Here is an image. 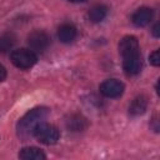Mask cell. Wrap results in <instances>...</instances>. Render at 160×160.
I'll return each instance as SVG.
<instances>
[{
	"label": "cell",
	"instance_id": "cell-1",
	"mask_svg": "<svg viewBox=\"0 0 160 160\" xmlns=\"http://www.w3.org/2000/svg\"><path fill=\"white\" fill-rule=\"evenodd\" d=\"M49 114V109L44 106L34 108L29 110L18 122L16 125V131L19 138L21 139H28L30 136H34V130L35 128L45 120V118Z\"/></svg>",
	"mask_w": 160,
	"mask_h": 160
},
{
	"label": "cell",
	"instance_id": "cell-2",
	"mask_svg": "<svg viewBox=\"0 0 160 160\" xmlns=\"http://www.w3.org/2000/svg\"><path fill=\"white\" fill-rule=\"evenodd\" d=\"M34 136L45 145H54L58 142L59 138H60V132L58 130L56 126L48 124V122H40L35 130H34Z\"/></svg>",
	"mask_w": 160,
	"mask_h": 160
},
{
	"label": "cell",
	"instance_id": "cell-3",
	"mask_svg": "<svg viewBox=\"0 0 160 160\" xmlns=\"http://www.w3.org/2000/svg\"><path fill=\"white\" fill-rule=\"evenodd\" d=\"M11 62L19 68V69H30L32 68L36 61H38V56L36 54L30 50V49H18V50H14L11 52Z\"/></svg>",
	"mask_w": 160,
	"mask_h": 160
},
{
	"label": "cell",
	"instance_id": "cell-4",
	"mask_svg": "<svg viewBox=\"0 0 160 160\" xmlns=\"http://www.w3.org/2000/svg\"><path fill=\"white\" fill-rule=\"evenodd\" d=\"M28 44L34 52H42L50 44L49 35L42 30H34L28 36Z\"/></svg>",
	"mask_w": 160,
	"mask_h": 160
},
{
	"label": "cell",
	"instance_id": "cell-5",
	"mask_svg": "<svg viewBox=\"0 0 160 160\" xmlns=\"http://www.w3.org/2000/svg\"><path fill=\"white\" fill-rule=\"evenodd\" d=\"M99 90L105 98H119L124 92V84L116 79H108L100 84Z\"/></svg>",
	"mask_w": 160,
	"mask_h": 160
},
{
	"label": "cell",
	"instance_id": "cell-6",
	"mask_svg": "<svg viewBox=\"0 0 160 160\" xmlns=\"http://www.w3.org/2000/svg\"><path fill=\"white\" fill-rule=\"evenodd\" d=\"M119 51H120L122 58L140 54V46H139L138 39L132 35L124 36L119 42Z\"/></svg>",
	"mask_w": 160,
	"mask_h": 160
},
{
	"label": "cell",
	"instance_id": "cell-7",
	"mask_svg": "<svg viewBox=\"0 0 160 160\" xmlns=\"http://www.w3.org/2000/svg\"><path fill=\"white\" fill-rule=\"evenodd\" d=\"M154 18V11L152 9L150 8H140L138 9L134 14H132V18H131V21L134 25L136 26H146Z\"/></svg>",
	"mask_w": 160,
	"mask_h": 160
},
{
	"label": "cell",
	"instance_id": "cell-8",
	"mask_svg": "<svg viewBox=\"0 0 160 160\" xmlns=\"http://www.w3.org/2000/svg\"><path fill=\"white\" fill-rule=\"evenodd\" d=\"M124 61H122V66H124V70L128 75H136L141 71V68H142V60H141V56L140 54L138 55H132V56H128V58H122Z\"/></svg>",
	"mask_w": 160,
	"mask_h": 160
},
{
	"label": "cell",
	"instance_id": "cell-9",
	"mask_svg": "<svg viewBox=\"0 0 160 160\" xmlns=\"http://www.w3.org/2000/svg\"><path fill=\"white\" fill-rule=\"evenodd\" d=\"M76 35H78V30L72 24L66 22V24L60 25L58 29V38L64 44H69V42L74 41Z\"/></svg>",
	"mask_w": 160,
	"mask_h": 160
},
{
	"label": "cell",
	"instance_id": "cell-10",
	"mask_svg": "<svg viewBox=\"0 0 160 160\" xmlns=\"http://www.w3.org/2000/svg\"><path fill=\"white\" fill-rule=\"evenodd\" d=\"M66 128L70 131H82L88 128V121L81 114H71L66 120Z\"/></svg>",
	"mask_w": 160,
	"mask_h": 160
},
{
	"label": "cell",
	"instance_id": "cell-11",
	"mask_svg": "<svg viewBox=\"0 0 160 160\" xmlns=\"http://www.w3.org/2000/svg\"><path fill=\"white\" fill-rule=\"evenodd\" d=\"M19 158L21 160H45L46 156L45 154L35 146H28L20 150L19 152Z\"/></svg>",
	"mask_w": 160,
	"mask_h": 160
},
{
	"label": "cell",
	"instance_id": "cell-12",
	"mask_svg": "<svg viewBox=\"0 0 160 160\" xmlns=\"http://www.w3.org/2000/svg\"><path fill=\"white\" fill-rule=\"evenodd\" d=\"M148 108V98L145 95H139L136 96L132 102L130 104L129 106V112L132 115V116H138V115H141L145 112Z\"/></svg>",
	"mask_w": 160,
	"mask_h": 160
},
{
	"label": "cell",
	"instance_id": "cell-13",
	"mask_svg": "<svg viewBox=\"0 0 160 160\" xmlns=\"http://www.w3.org/2000/svg\"><path fill=\"white\" fill-rule=\"evenodd\" d=\"M106 14H108V8L105 5H102V4H98V5H94L89 10L88 16H89L90 21H92V22H100V21H102L105 19Z\"/></svg>",
	"mask_w": 160,
	"mask_h": 160
},
{
	"label": "cell",
	"instance_id": "cell-14",
	"mask_svg": "<svg viewBox=\"0 0 160 160\" xmlns=\"http://www.w3.org/2000/svg\"><path fill=\"white\" fill-rule=\"evenodd\" d=\"M16 38L12 32H4L0 35V52H8L15 44Z\"/></svg>",
	"mask_w": 160,
	"mask_h": 160
},
{
	"label": "cell",
	"instance_id": "cell-15",
	"mask_svg": "<svg viewBox=\"0 0 160 160\" xmlns=\"http://www.w3.org/2000/svg\"><path fill=\"white\" fill-rule=\"evenodd\" d=\"M149 61H150V64L154 65V66H159V65H160V55H159V50H155L154 52L150 54V56H149Z\"/></svg>",
	"mask_w": 160,
	"mask_h": 160
},
{
	"label": "cell",
	"instance_id": "cell-16",
	"mask_svg": "<svg viewBox=\"0 0 160 160\" xmlns=\"http://www.w3.org/2000/svg\"><path fill=\"white\" fill-rule=\"evenodd\" d=\"M5 78H6V69L2 65H0V82L4 81Z\"/></svg>",
	"mask_w": 160,
	"mask_h": 160
},
{
	"label": "cell",
	"instance_id": "cell-17",
	"mask_svg": "<svg viewBox=\"0 0 160 160\" xmlns=\"http://www.w3.org/2000/svg\"><path fill=\"white\" fill-rule=\"evenodd\" d=\"M152 35H154L155 38H159V35H160V31H159V24H155V26L152 28Z\"/></svg>",
	"mask_w": 160,
	"mask_h": 160
},
{
	"label": "cell",
	"instance_id": "cell-18",
	"mask_svg": "<svg viewBox=\"0 0 160 160\" xmlns=\"http://www.w3.org/2000/svg\"><path fill=\"white\" fill-rule=\"evenodd\" d=\"M66 1H70V2H85L88 0H66Z\"/></svg>",
	"mask_w": 160,
	"mask_h": 160
}]
</instances>
